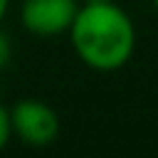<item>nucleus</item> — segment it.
I'll return each mask as SVG.
<instances>
[{"mask_svg": "<svg viewBox=\"0 0 158 158\" xmlns=\"http://www.w3.org/2000/svg\"><path fill=\"white\" fill-rule=\"evenodd\" d=\"M91 2H109V0H79V5H91Z\"/></svg>", "mask_w": 158, "mask_h": 158, "instance_id": "nucleus-7", "label": "nucleus"}, {"mask_svg": "<svg viewBox=\"0 0 158 158\" xmlns=\"http://www.w3.org/2000/svg\"><path fill=\"white\" fill-rule=\"evenodd\" d=\"M79 0H22L20 25L35 37H59L74 22Z\"/></svg>", "mask_w": 158, "mask_h": 158, "instance_id": "nucleus-3", "label": "nucleus"}, {"mask_svg": "<svg viewBox=\"0 0 158 158\" xmlns=\"http://www.w3.org/2000/svg\"><path fill=\"white\" fill-rule=\"evenodd\" d=\"M12 138V128H10V109L0 104V151L10 143Z\"/></svg>", "mask_w": 158, "mask_h": 158, "instance_id": "nucleus-4", "label": "nucleus"}, {"mask_svg": "<svg viewBox=\"0 0 158 158\" xmlns=\"http://www.w3.org/2000/svg\"><path fill=\"white\" fill-rule=\"evenodd\" d=\"M153 7H156V10H158V0H153Z\"/></svg>", "mask_w": 158, "mask_h": 158, "instance_id": "nucleus-8", "label": "nucleus"}, {"mask_svg": "<svg viewBox=\"0 0 158 158\" xmlns=\"http://www.w3.org/2000/svg\"><path fill=\"white\" fill-rule=\"evenodd\" d=\"M12 136L32 148H44L59 136V116L42 99H20L10 106Z\"/></svg>", "mask_w": 158, "mask_h": 158, "instance_id": "nucleus-2", "label": "nucleus"}, {"mask_svg": "<svg viewBox=\"0 0 158 158\" xmlns=\"http://www.w3.org/2000/svg\"><path fill=\"white\" fill-rule=\"evenodd\" d=\"M7 7H10V0H0V22H2L5 15H7Z\"/></svg>", "mask_w": 158, "mask_h": 158, "instance_id": "nucleus-6", "label": "nucleus"}, {"mask_svg": "<svg viewBox=\"0 0 158 158\" xmlns=\"http://www.w3.org/2000/svg\"><path fill=\"white\" fill-rule=\"evenodd\" d=\"M10 57H12V42H10V35L0 27V72L10 64Z\"/></svg>", "mask_w": 158, "mask_h": 158, "instance_id": "nucleus-5", "label": "nucleus"}, {"mask_svg": "<svg viewBox=\"0 0 158 158\" xmlns=\"http://www.w3.org/2000/svg\"><path fill=\"white\" fill-rule=\"evenodd\" d=\"M67 35L79 62L94 72H116L136 52V25L114 0L79 5Z\"/></svg>", "mask_w": 158, "mask_h": 158, "instance_id": "nucleus-1", "label": "nucleus"}]
</instances>
